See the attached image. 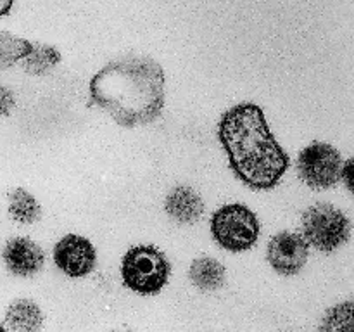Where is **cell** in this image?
<instances>
[{"label":"cell","mask_w":354,"mask_h":332,"mask_svg":"<svg viewBox=\"0 0 354 332\" xmlns=\"http://www.w3.org/2000/svg\"><path fill=\"white\" fill-rule=\"evenodd\" d=\"M90 99L121 127L151 123L165 107V71L147 55H124L90 80Z\"/></svg>","instance_id":"obj_1"},{"label":"cell","mask_w":354,"mask_h":332,"mask_svg":"<svg viewBox=\"0 0 354 332\" xmlns=\"http://www.w3.org/2000/svg\"><path fill=\"white\" fill-rule=\"evenodd\" d=\"M218 135L232 169L248 187L268 190L289 168V156L273 137L265 113L251 102L239 104L221 116Z\"/></svg>","instance_id":"obj_2"},{"label":"cell","mask_w":354,"mask_h":332,"mask_svg":"<svg viewBox=\"0 0 354 332\" xmlns=\"http://www.w3.org/2000/svg\"><path fill=\"white\" fill-rule=\"evenodd\" d=\"M169 261L154 246H135L121 261V277L128 289L140 296L161 293L169 279Z\"/></svg>","instance_id":"obj_3"},{"label":"cell","mask_w":354,"mask_h":332,"mask_svg":"<svg viewBox=\"0 0 354 332\" xmlns=\"http://www.w3.org/2000/svg\"><path fill=\"white\" fill-rule=\"evenodd\" d=\"M301 235L308 246H313L318 251L332 252L348 242L351 235V223L334 204L318 203L303 213Z\"/></svg>","instance_id":"obj_4"},{"label":"cell","mask_w":354,"mask_h":332,"mask_svg":"<svg viewBox=\"0 0 354 332\" xmlns=\"http://www.w3.org/2000/svg\"><path fill=\"white\" fill-rule=\"evenodd\" d=\"M211 232L221 248L232 252L251 249L259 237V220L244 204L221 206L211 218Z\"/></svg>","instance_id":"obj_5"},{"label":"cell","mask_w":354,"mask_h":332,"mask_svg":"<svg viewBox=\"0 0 354 332\" xmlns=\"http://www.w3.org/2000/svg\"><path fill=\"white\" fill-rule=\"evenodd\" d=\"M344 159L334 145L313 142L301 151L297 158V173L308 187L317 190L332 189L342 178Z\"/></svg>","instance_id":"obj_6"},{"label":"cell","mask_w":354,"mask_h":332,"mask_svg":"<svg viewBox=\"0 0 354 332\" xmlns=\"http://www.w3.org/2000/svg\"><path fill=\"white\" fill-rule=\"evenodd\" d=\"M310 246L303 235L296 232H279L268 242L266 258L272 268L280 275H294L306 265Z\"/></svg>","instance_id":"obj_7"},{"label":"cell","mask_w":354,"mask_h":332,"mask_svg":"<svg viewBox=\"0 0 354 332\" xmlns=\"http://www.w3.org/2000/svg\"><path fill=\"white\" fill-rule=\"evenodd\" d=\"M54 261L61 272L73 279L88 275L97 263V252L86 237L68 234L55 244Z\"/></svg>","instance_id":"obj_8"},{"label":"cell","mask_w":354,"mask_h":332,"mask_svg":"<svg viewBox=\"0 0 354 332\" xmlns=\"http://www.w3.org/2000/svg\"><path fill=\"white\" fill-rule=\"evenodd\" d=\"M3 263L14 275L28 277L40 272L45 263V255L40 246L28 237H14L3 246Z\"/></svg>","instance_id":"obj_9"},{"label":"cell","mask_w":354,"mask_h":332,"mask_svg":"<svg viewBox=\"0 0 354 332\" xmlns=\"http://www.w3.org/2000/svg\"><path fill=\"white\" fill-rule=\"evenodd\" d=\"M165 210L178 223H196L204 213V201L187 185H178L166 196Z\"/></svg>","instance_id":"obj_10"},{"label":"cell","mask_w":354,"mask_h":332,"mask_svg":"<svg viewBox=\"0 0 354 332\" xmlns=\"http://www.w3.org/2000/svg\"><path fill=\"white\" fill-rule=\"evenodd\" d=\"M6 325L10 332H38L44 325V313L33 301L16 299L7 308Z\"/></svg>","instance_id":"obj_11"},{"label":"cell","mask_w":354,"mask_h":332,"mask_svg":"<svg viewBox=\"0 0 354 332\" xmlns=\"http://www.w3.org/2000/svg\"><path fill=\"white\" fill-rule=\"evenodd\" d=\"M189 277L201 290H216L225 284V266L214 258L194 259L189 268Z\"/></svg>","instance_id":"obj_12"},{"label":"cell","mask_w":354,"mask_h":332,"mask_svg":"<svg viewBox=\"0 0 354 332\" xmlns=\"http://www.w3.org/2000/svg\"><path fill=\"white\" fill-rule=\"evenodd\" d=\"M9 214L14 221L31 225L41 216V206L33 194L24 189H14L9 194Z\"/></svg>","instance_id":"obj_13"},{"label":"cell","mask_w":354,"mask_h":332,"mask_svg":"<svg viewBox=\"0 0 354 332\" xmlns=\"http://www.w3.org/2000/svg\"><path fill=\"white\" fill-rule=\"evenodd\" d=\"M61 62V52L45 44H31V50L21 61L23 69L30 75H47Z\"/></svg>","instance_id":"obj_14"},{"label":"cell","mask_w":354,"mask_h":332,"mask_svg":"<svg viewBox=\"0 0 354 332\" xmlns=\"http://www.w3.org/2000/svg\"><path fill=\"white\" fill-rule=\"evenodd\" d=\"M30 50L31 42L7 33V31H0V71L23 61Z\"/></svg>","instance_id":"obj_15"},{"label":"cell","mask_w":354,"mask_h":332,"mask_svg":"<svg viewBox=\"0 0 354 332\" xmlns=\"http://www.w3.org/2000/svg\"><path fill=\"white\" fill-rule=\"evenodd\" d=\"M320 332H353L351 301H344L327 310L320 322Z\"/></svg>","instance_id":"obj_16"},{"label":"cell","mask_w":354,"mask_h":332,"mask_svg":"<svg viewBox=\"0 0 354 332\" xmlns=\"http://www.w3.org/2000/svg\"><path fill=\"white\" fill-rule=\"evenodd\" d=\"M16 106V97L7 86L0 85V116H9Z\"/></svg>","instance_id":"obj_17"},{"label":"cell","mask_w":354,"mask_h":332,"mask_svg":"<svg viewBox=\"0 0 354 332\" xmlns=\"http://www.w3.org/2000/svg\"><path fill=\"white\" fill-rule=\"evenodd\" d=\"M351 166H353V161H351V159H349V161H344V168H342V178H341V182H342V180H344L346 185H348V189H351V187H353Z\"/></svg>","instance_id":"obj_18"},{"label":"cell","mask_w":354,"mask_h":332,"mask_svg":"<svg viewBox=\"0 0 354 332\" xmlns=\"http://www.w3.org/2000/svg\"><path fill=\"white\" fill-rule=\"evenodd\" d=\"M10 9H12V0H0V17L9 14Z\"/></svg>","instance_id":"obj_19"},{"label":"cell","mask_w":354,"mask_h":332,"mask_svg":"<svg viewBox=\"0 0 354 332\" xmlns=\"http://www.w3.org/2000/svg\"><path fill=\"white\" fill-rule=\"evenodd\" d=\"M0 332H6V329L2 327V324H0Z\"/></svg>","instance_id":"obj_20"}]
</instances>
